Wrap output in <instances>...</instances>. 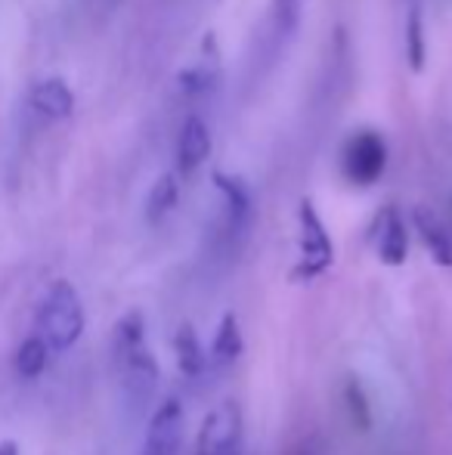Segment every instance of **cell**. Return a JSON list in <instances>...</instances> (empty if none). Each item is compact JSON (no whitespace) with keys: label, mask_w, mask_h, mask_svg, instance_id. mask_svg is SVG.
Masks as SVG:
<instances>
[{"label":"cell","mask_w":452,"mask_h":455,"mask_svg":"<svg viewBox=\"0 0 452 455\" xmlns=\"http://www.w3.org/2000/svg\"><path fill=\"white\" fill-rule=\"evenodd\" d=\"M242 446V412L235 403H220L199 434V452H239Z\"/></svg>","instance_id":"5b68a950"},{"label":"cell","mask_w":452,"mask_h":455,"mask_svg":"<svg viewBox=\"0 0 452 455\" xmlns=\"http://www.w3.org/2000/svg\"><path fill=\"white\" fill-rule=\"evenodd\" d=\"M375 248H378V258L387 267L406 264V254H409V233H406V220L397 208H385L375 220Z\"/></svg>","instance_id":"ba28073f"},{"label":"cell","mask_w":452,"mask_h":455,"mask_svg":"<svg viewBox=\"0 0 452 455\" xmlns=\"http://www.w3.org/2000/svg\"><path fill=\"white\" fill-rule=\"evenodd\" d=\"M304 0H273L270 4V41L285 44L295 35L297 22H301Z\"/></svg>","instance_id":"4fadbf2b"},{"label":"cell","mask_w":452,"mask_h":455,"mask_svg":"<svg viewBox=\"0 0 452 455\" xmlns=\"http://www.w3.org/2000/svg\"><path fill=\"white\" fill-rule=\"evenodd\" d=\"M416 227H418V233H422L428 251L434 254L437 264L452 267V239H449L447 229L440 227V220H437L434 214H428V211L418 208L416 211Z\"/></svg>","instance_id":"8fae6325"},{"label":"cell","mask_w":452,"mask_h":455,"mask_svg":"<svg viewBox=\"0 0 452 455\" xmlns=\"http://www.w3.org/2000/svg\"><path fill=\"white\" fill-rule=\"evenodd\" d=\"M195 455H239V452H195Z\"/></svg>","instance_id":"ffe728a7"},{"label":"cell","mask_w":452,"mask_h":455,"mask_svg":"<svg viewBox=\"0 0 452 455\" xmlns=\"http://www.w3.org/2000/svg\"><path fill=\"white\" fill-rule=\"evenodd\" d=\"M208 156H211V131L199 115H189L177 133V168L183 174H193L208 162Z\"/></svg>","instance_id":"9c48e42d"},{"label":"cell","mask_w":452,"mask_h":455,"mask_svg":"<svg viewBox=\"0 0 452 455\" xmlns=\"http://www.w3.org/2000/svg\"><path fill=\"white\" fill-rule=\"evenodd\" d=\"M174 350H177V363H180V371L183 375H199L205 369V350L199 344V335L189 323H183L177 329V338H174Z\"/></svg>","instance_id":"5bb4252c"},{"label":"cell","mask_w":452,"mask_h":455,"mask_svg":"<svg viewBox=\"0 0 452 455\" xmlns=\"http://www.w3.org/2000/svg\"><path fill=\"white\" fill-rule=\"evenodd\" d=\"M28 112H31V118L44 121V124H50V121L72 118V112H75L72 87H68L62 78L37 81V84L31 87V93H28Z\"/></svg>","instance_id":"52a82bcc"},{"label":"cell","mask_w":452,"mask_h":455,"mask_svg":"<svg viewBox=\"0 0 452 455\" xmlns=\"http://www.w3.org/2000/svg\"><path fill=\"white\" fill-rule=\"evenodd\" d=\"M115 365H118V375L124 381L127 394L143 400L152 394V384L158 378V365L152 360L149 347H146V325L143 313H127L118 325H115Z\"/></svg>","instance_id":"6da1fadb"},{"label":"cell","mask_w":452,"mask_h":455,"mask_svg":"<svg viewBox=\"0 0 452 455\" xmlns=\"http://www.w3.org/2000/svg\"><path fill=\"white\" fill-rule=\"evenodd\" d=\"M177 198H180V186L170 174L158 177L155 183H152L149 189V198H146V220L149 223H162L164 217L174 211Z\"/></svg>","instance_id":"7c38bea8"},{"label":"cell","mask_w":452,"mask_h":455,"mask_svg":"<svg viewBox=\"0 0 452 455\" xmlns=\"http://www.w3.org/2000/svg\"><path fill=\"white\" fill-rule=\"evenodd\" d=\"M406 44H409V62L416 72L424 66V31H422V12L412 6L409 22H406Z\"/></svg>","instance_id":"ac0fdd59"},{"label":"cell","mask_w":452,"mask_h":455,"mask_svg":"<svg viewBox=\"0 0 452 455\" xmlns=\"http://www.w3.org/2000/svg\"><path fill=\"white\" fill-rule=\"evenodd\" d=\"M47 360H50V347L44 338L31 335L19 344L16 356H12V365H16V375L19 378H37L44 369H47Z\"/></svg>","instance_id":"9a60e30c"},{"label":"cell","mask_w":452,"mask_h":455,"mask_svg":"<svg viewBox=\"0 0 452 455\" xmlns=\"http://www.w3.org/2000/svg\"><path fill=\"white\" fill-rule=\"evenodd\" d=\"M183 437V406L180 400H164L155 409L149 421V431H146V446L143 455H177Z\"/></svg>","instance_id":"8992f818"},{"label":"cell","mask_w":452,"mask_h":455,"mask_svg":"<svg viewBox=\"0 0 452 455\" xmlns=\"http://www.w3.org/2000/svg\"><path fill=\"white\" fill-rule=\"evenodd\" d=\"M291 455H310V452H291Z\"/></svg>","instance_id":"44dd1931"},{"label":"cell","mask_w":452,"mask_h":455,"mask_svg":"<svg viewBox=\"0 0 452 455\" xmlns=\"http://www.w3.org/2000/svg\"><path fill=\"white\" fill-rule=\"evenodd\" d=\"M387 168V143L381 133L360 131L344 143L341 171L353 186H372L381 180Z\"/></svg>","instance_id":"3957f363"},{"label":"cell","mask_w":452,"mask_h":455,"mask_svg":"<svg viewBox=\"0 0 452 455\" xmlns=\"http://www.w3.org/2000/svg\"><path fill=\"white\" fill-rule=\"evenodd\" d=\"M84 335V307L72 282L59 279L44 294L37 310V338L47 341L50 350H68Z\"/></svg>","instance_id":"7a4b0ae2"},{"label":"cell","mask_w":452,"mask_h":455,"mask_svg":"<svg viewBox=\"0 0 452 455\" xmlns=\"http://www.w3.org/2000/svg\"><path fill=\"white\" fill-rule=\"evenodd\" d=\"M242 350H245V341H242V331H239V319L233 316V313H226L224 323H220L218 329V338H214V363L218 365H229L235 363L242 356Z\"/></svg>","instance_id":"2e32d148"},{"label":"cell","mask_w":452,"mask_h":455,"mask_svg":"<svg viewBox=\"0 0 452 455\" xmlns=\"http://www.w3.org/2000/svg\"><path fill=\"white\" fill-rule=\"evenodd\" d=\"M0 455H19L16 443H12V440H4V443H0Z\"/></svg>","instance_id":"d6986e66"},{"label":"cell","mask_w":452,"mask_h":455,"mask_svg":"<svg viewBox=\"0 0 452 455\" xmlns=\"http://www.w3.org/2000/svg\"><path fill=\"white\" fill-rule=\"evenodd\" d=\"M297 220H301V267H297V275L313 279V275L326 273L329 267H332L335 248H332V239H329L326 223L316 214L313 202H301Z\"/></svg>","instance_id":"277c9868"},{"label":"cell","mask_w":452,"mask_h":455,"mask_svg":"<svg viewBox=\"0 0 452 455\" xmlns=\"http://www.w3.org/2000/svg\"><path fill=\"white\" fill-rule=\"evenodd\" d=\"M344 400H347V412L350 421H353L356 431H369L372 427V409H369V400L362 394V384L356 378H350L347 387H344Z\"/></svg>","instance_id":"e0dca14e"},{"label":"cell","mask_w":452,"mask_h":455,"mask_svg":"<svg viewBox=\"0 0 452 455\" xmlns=\"http://www.w3.org/2000/svg\"><path fill=\"white\" fill-rule=\"evenodd\" d=\"M214 186L224 196V233L239 235L242 227L248 223V217H251V192H248V186L239 177H226V174L214 177Z\"/></svg>","instance_id":"30bf717a"}]
</instances>
